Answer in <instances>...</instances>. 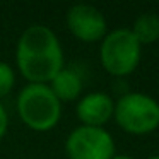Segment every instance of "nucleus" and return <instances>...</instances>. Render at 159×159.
Listing matches in <instances>:
<instances>
[{
	"label": "nucleus",
	"mask_w": 159,
	"mask_h": 159,
	"mask_svg": "<svg viewBox=\"0 0 159 159\" xmlns=\"http://www.w3.org/2000/svg\"><path fill=\"white\" fill-rule=\"evenodd\" d=\"M19 118L34 132H48L57 127L62 116V103L53 94L48 84H28L19 93Z\"/></svg>",
	"instance_id": "2"
},
{
	"label": "nucleus",
	"mask_w": 159,
	"mask_h": 159,
	"mask_svg": "<svg viewBox=\"0 0 159 159\" xmlns=\"http://www.w3.org/2000/svg\"><path fill=\"white\" fill-rule=\"evenodd\" d=\"M16 62L29 84H50L63 69V50L48 26L33 24L19 38Z\"/></svg>",
	"instance_id": "1"
},
{
	"label": "nucleus",
	"mask_w": 159,
	"mask_h": 159,
	"mask_svg": "<svg viewBox=\"0 0 159 159\" xmlns=\"http://www.w3.org/2000/svg\"><path fill=\"white\" fill-rule=\"evenodd\" d=\"M7 127H9V115L5 111L4 104L0 103V140L4 139L5 132H7Z\"/></svg>",
	"instance_id": "11"
},
{
	"label": "nucleus",
	"mask_w": 159,
	"mask_h": 159,
	"mask_svg": "<svg viewBox=\"0 0 159 159\" xmlns=\"http://www.w3.org/2000/svg\"><path fill=\"white\" fill-rule=\"evenodd\" d=\"M113 159H134V157H130V156H125V154H115L113 156Z\"/></svg>",
	"instance_id": "12"
},
{
	"label": "nucleus",
	"mask_w": 159,
	"mask_h": 159,
	"mask_svg": "<svg viewBox=\"0 0 159 159\" xmlns=\"http://www.w3.org/2000/svg\"><path fill=\"white\" fill-rule=\"evenodd\" d=\"M147 159H159V154L157 156H151V157H147Z\"/></svg>",
	"instance_id": "13"
},
{
	"label": "nucleus",
	"mask_w": 159,
	"mask_h": 159,
	"mask_svg": "<svg viewBox=\"0 0 159 159\" xmlns=\"http://www.w3.org/2000/svg\"><path fill=\"white\" fill-rule=\"evenodd\" d=\"M16 84L14 69L7 62H0V99L11 94Z\"/></svg>",
	"instance_id": "10"
},
{
	"label": "nucleus",
	"mask_w": 159,
	"mask_h": 159,
	"mask_svg": "<svg viewBox=\"0 0 159 159\" xmlns=\"http://www.w3.org/2000/svg\"><path fill=\"white\" fill-rule=\"evenodd\" d=\"M65 152L69 159H113L115 140L104 128L80 125L67 137Z\"/></svg>",
	"instance_id": "5"
},
{
	"label": "nucleus",
	"mask_w": 159,
	"mask_h": 159,
	"mask_svg": "<svg viewBox=\"0 0 159 159\" xmlns=\"http://www.w3.org/2000/svg\"><path fill=\"white\" fill-rule=\"evenodd\" d=\"M48 86L53 91V94L58 98L60 103L62 101H75L82 93V79H80V75L75 70L65 69V67L53 77V80Z\"/></svg>",
	"instance_id": "8"
},
{
	"label": "nucleus",
	"mask_w": 159,
	"mask_h": 159,
	"mask_svg": "<svg viewBox=\"0 0 159 159\" xmlns=\"http://www.w3.org/2000/svg\"><path fill=\"white\" fill-rule=\"evenodd\" d=\"M113 116L127 134H151L159 127V103L144 93H125L115 103Z\"/></svg>",
	"instance_id": "4"
},
{
	"label": "nucleus",
	"mask_w": 159,
	"mask_h": 159,
	"mask_svg": "<svg viewBox=\"0 0 159 159\" xmlns=\"http://www.w3.org/2000/svg\"><path fill=\"white\" fill-rule=\"evenodd\" d=\"M67 28L74 38L82 43L103 41V38L108 34V24L103 12L87 4H77L69 9Z\"/></svg>",
	"instance_id": "6"
},
{
	"label": "nucleus",
	"mask_w": 159,
	"mask_h": 159,
	"mask_svg": "<svg viewBox=\"0 0 159 159\" xmlns=\"http://www.w3.org/2000/svg\"><path fill=\"white\" fill-rule=\"evenodd\" d=\"M142 46L130 29L110 31L101 41L99 58L101 65L113 77H125L135 72L140 63Z\"/></svg>",
	"instance_id": "3"
},
{
	"label": "nucleus",
	"mask_w": 159,
	"mask_h": 159,
	"mask_svg": "<svg viewBox=\"0 0 159 159\" xmlns=\"http://www.w3.org/2000/svg\"><path fill=\"white\" fill-rule=\"evenodd\" d=\"M132 34L137 38V41L142 45H152L159 39V16L145 12L140 14L134 21L132 26Z\"/></svg>",
	"instance_id": "9"
},
{
	"label": "nucleus",
	"mask_w": 159,
	"mask_h": 159,
	"mask_svg": "<svg viewBox=\"0 0 159 159\" xmlns=\"http://www.w3.org/2000/svg\"><path fill=\"white\" fill-rule=\"evenodd\" d=\"M75 113L84 127L103 128L115 115V103L106 93H89L79 99Z\"/></svg>",
	"instance_id": "7"
}]
</instances>
